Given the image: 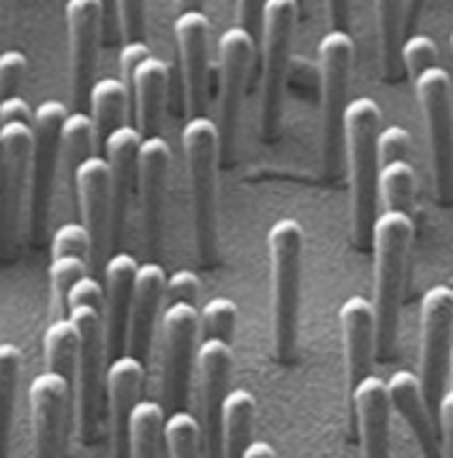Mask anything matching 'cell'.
I'll list each match as a JSON object with an SVG mask.
<instances>
[{
	"label": "cell",
	"instance_id": "obj_1",
	"mask_svg": "<svg viewBox=\"0 0 453 458\" xmlns=\"http://www.w3.org/2000/svg\"><path fill=\"white\" fill-rule=\"evenodd\" d=\"M414 240V222L406 214L384 211L373 227V310H376V354L389 362L397 349L400 304L406 267Z\"/></svg>",
	"mask_w": 453,
	"mask_h": 458
},
{
	"label": "cell",
	"instance_id": "obj_2",
	"mask_svg": "<svg viewBox=\"0 0 453 458\" xmlns=\"http://www.w3.org/2000/svg\"><path fill=\"white\" fill-rule=\"evenodd\" d=\"M379 133L381 110L373 99H352L344 117L346 165H349V203H352V237L360 248L373 242L376 203H379Z\"/></svg>",
	"mask_w": 453,
	"mask_h": 458
},
{
	"label": "cell",
	"instance_id": "obj_3",
	"mask_svg": "<svg viewBox=\"0 0 453 458\" xmlns=\"http://www.w3.org/2000/svg\"><path fill=\"white\" fill-rule=\"evenodd\" d=\"M272 267V339L275 357L291 365L299 354V315H302V267H304V229L296 219H278L269 237Z\"/></svg>",
	"mask_w": 453,
	"mask_h": 458
},
{
	"label": "cell",
	"instance_id": "obj_4",
	"mask_svg": "<svg viewBox=\"0 0 453 458\" xmlns=\"http://www.w3.org/2000/svg\"><path fill=\"white\" fill-rule=\"evenodd\" d=\"M182 147L190 174L192 195V225L195 248L206 267L217 261L219 253V211H217V168L222 160L219 128L211 117H190L182 131Z\"/></svg>",
	"mask_w": 453,
	"mask_h": 458
},
{
	"label": "cell",
	"instance_id": "obj_5",
	"mask_svg": "<svg viewBox=\"0 0 453 458\" xmlns=\"http://www.w3.org/2000/svg\"><path fill=\"white\" fill-rule=\"evenodd\" d=\"M67 318L75 323L81 336L78 370H75V421L83 443H94L99 429L102 397L107 394V334H105V307L73 304Z\"/></svg>",
	"mask_w": 453,
	"mask_h": 458
},
{
	"label": "cell",
	"instance_id": "obj_6",
	"mask_svg": "<svg viewBox=\"0 0 453 458\" xmlns=\"http://www.w3.org/2000/svg\"><path fill=\"white\" fill-rule=\"evenodd\" d=\"M355 46L349 32L331 30L318 43L321 67V117H323V168L329 179H337L344 168L346 136L344 117L349 107V75Z\"/></svg>",
	"mask_w": 453,
	"mask_h": 458
},
{
	"label": "cell",
	"instance_id": "obj_7",
	"mask_svg": "<svg viewBox=\"0 0 453 458\" xmlns=\"http://www.w3.org/2000/svg\"><path fill=\"white\" fill-rule=\"evenodd\" d=\"M299 0H267L261 27V133L272 139L283 117L286 75L291 64L294 30L299 21Z\"/></svg>",
	"mask_w": 453,
	"mask_h": 458
},
{
	"label": "cell",
	"instance_id": "obj_8",
	"mask_svg": "<svg viewBox=\"0 0 453 458\" xmlns=\"http://www.w3.org/2000/svg\"><path fill=\"white\" fill-rule=\"evenodd\" d=\"M163 354H160V394L171 413L184 411L190 397L192 365L198 360L195 344L201 336V310L195 304H168L160 318Z\"/></svg>",
	"mask_w": 453,
	"mask_h": 458
},
{
	"label": "cell",
	"instance_id": "obj_9",
	"mask_svg": "<svg viewBox=\"0 0 453 458\" xmlns=\"http://www.w3.org/2000/svg\"><path fill=\"white\" fill-rule=\"evenodd\" d=\"M70 117L67 107L56 99H46L38 105L32 133H35V149H32V184H30V203H27V232L32 240L43 237V229L48 222V208L54 198V182L59 174V144H62V128Z\"/></svg>",
	"mask_w": 453,
	"mask_h": 458
},
{
	"label": "cell",
	"instance_id": "obj_10",
	"mask_svg": "<svg viewBox=\"0 0 453 458\" xmlns=\"http://www.w3.org/2000/svg\"><path fill=\"white\" fill-rule=\"evenodd\" d=\"M416 97L422 105L435 190L443 203L453 200V97L451 75L443 67L427 70L416 78Z\"/></svg>",
	"mask_w": 453,
	"mask_h": 458
},
{
	"label": "cell",
	"instance_id": "obj_11",
	"mask_svg": "<svg viewBox=\"0 0 453 458\" xmlns=\"http://www.w3.org/2000/svg\"><path fill=\"white\" fill-rule=\"evenodd\" d=\"M453 291L435 285L422 301V389L430 408H438L451 376L453 349Z\"/></svg>",
	"mask_w": 453,
	"mask_h": 458
},
{
	"label": "cell",
	"instance_id": "obj_12",
	"mask_svg": "<svg viewBox=\"0 0 453 458\" xmlns=\"http://www.w3.org/2000/svg\"><path fill=\"white\" fill-rule=\"evenodd\" d=\"M256 54V38L245 32L240 24L225 30L219 38V114L217 128L222 139V160L232 155L240 110H243V94L248 83V70Z\"/></svg>",
	"mask_w": 453,
	"mask_h": 458
},
{
	"label": "cell",
	"instance_id": "obj_13",
	"mask_svg": "<svg viewBox=\"0 0 453 458\" xmlns=\"http://www.w3.org/2000/svg\"><path fill=\"white\" fill-rule=\"evenodd\" d=\"M67 40H70V94L75 105H89L97 83V54L107 19L105 0H67Z\"/></svg>",
	"mask_w": 453,
	"mask_h": 458
},
{
	"label": "cell",
	"instance_id": "obj_14",
	"mask_svg": "<svg viewBox=\"0 0 453 458\" xmlns=\"http://www.w3.org/2000/svg\"><path fill=\"white\" fill-rule=\"evenodd\" d=\"M198 394L203 413V443L206 458H222V419L229 397L232 373V344L206 339L198 346Z\"/></svg>",
	"mask_w": 453,
	"mask_h": 458
},
{
	"label": "cell",
	"instance_id": "obj_15",
	"mask_svg": "<svg viewBox=\"0 0 453 458\" xmlns=\"http://www.w3.org/2000/svg\"><path fill=\"white\" fill-rule=\"evenodd\" d=\"M83 227L91 234V264H107L113 250V176L107 157H89L75 174Z\"/></svg>",
	"mask_w": 453,
	"mask_h": 458
},
{
	"label": "cell",
	"instance_id": "obj_16",
	"mask_svg": "<svg viewBox=\"0 0 453 458\" xmlns=\"http://www.w3.org/2000/svg\"><path fill=\"white\" fill-rule=\"evenodd\" d=\"M73 397V384L59 373H38L30 384L32 413V458H62L64 421Z\"/></svg>",
	"mask_w": 453,
	"mask_h": 458
},
{
	"label": "cell",
	"instance_id": "obj_17",
	"mask_svg": "<svg viewBox=\"0 0 453 458\" xmlns=\"http://www.w3.org/2000/svg\"><path fill=\"white\" fill-rule=\"evenodd\" d=\"M171 168V147L163 136H147L139 155V203H141V232L150 256L160 253L163 245V211L166 184Z\"/></svg>",
	"mask_w": 453,
	"mask_h": 458
},
{
	"label": "cell",
	"instance_id": "obj_18",
	"mask_svg": "<svg viewBox=\"0 0 453 458\" xmlns=\"http://www.w3.org/2000/svg\"><path fill=\"white\" fill-rule=\"evenodd\" d=\"M174 38L182 59L184 102L190 117H201L209 94V43L211 21L206 13H184L174 19Z\"/></svg>",
	"mask_w": 453,
	"mask_h": 458
},
{
	"label": "cell",
	"instance_id": "obj_19",
	"mask_svg": "<svg viewBox=\"0 0 453 458\" xmlns=\"http://www.w3.org/2000/svg\"><path fill=\"white\" fill-rule=\"evenodd\" d=\"M32 149L35 133L27 123L0 125V152H3V216L16 225L30 203L32 184Z\"/></svg>",
	"mask_w": 453,
	"mask_h": 458
},
{
	"label": "cell",
	"instance_id": "obj_20",
	"mask_svg": "<svg viewBox=\"0 0 453 458\" xmlns=\"http://www.w3.org/2000/svg\"><path fill=\"white\" fill-rule=\"evenodd\" d=\"M136 275L139 264L131 253L115 250L105 264V334L110 362L128 352V323Z\"/></svg>",
	"mask_w": 453,
	"mask_h": 458
},
{
	"label": "cell",
	"instance_id": "obj_21",
	"mask_svg": "<svg viewBox=\"0 0 453 458\" xmlns=\"http://www.w3.org/2000/svg\"><path fill=\"white\" fill-rule=\"evenodd\" d=\"M141 141L144 136L133 125H120L105 141V157L110 163V176H113V250L123 240L133 190H139Z\"/></svg>",
	"mask_w": 453,
	"mask_h": 458
},
{
	"label": "cell",
	"instance_id": "obj_22",
	"mask_svg": "<svg viewBox=\"0 0 453 458\" xmlns=\"http://www.w3.org/2000/svg\"><path fill=\"white\" fill-rule=\"evenodd\" d=\"M341 342H344V365L349 389H355L363 378L373 376V354H376V310L365 296H349L339 310Z\"/></svg>",
	"mask_w": 453,
	"mask_h": 458
},
{
	"label": "cell",
	"instance_id": "obj_23",
	"mask_svg": "<svg viewBox=\"0 0 453 458\" xmlns=\"http://www.w3.org/2000/svg\"><path fill=\"white\" fill-rule=\"evenodd\" d=\"M144 386V362L123 354L107 365V408H110V432H113V458H131L128 435L131 416Z\"/></svg>",
	"mask_w": 453,
	"mask_h": 458
},
{
	"label": "cell",
	"instance_id": "obj_24",
	"mask_svg": "<svg viewBox=\"0 0 453 458\" xmlns=\"http://www.w3.org/2000/svg\"><path fill=\"white\" fill-rule=\"evenodd\" d=\"M166 283L168 275L158 261L139 264L136 288H133V304H131V323H128V352L131 357L147 362L152 349V334L158 326L160 304L166 299Z\"/></svg>",
	"mask_w": 453,
	"mask_h": 458
},
{
	"label": "cell",
	"instance_id": "obj_25",
	"mask_svg": "<svg viewBox=\"0 0 453 458\" xmlns=\"http://www.w3.org/2000/svg\"><path fill=\"white\" fill-rule=\"evenodd\" d=\"M360 451L363 458H389V421H392V400L387 392V381L379 376L363 378L352 389Z\"/></svg>",
	"mask_w": 453,
	"mask_h": 458
},
{
	"label": "cell",
	"instance_id": "obj_26",
	"mask_svg": "<svg viewBox=\"0 0 453 458\" xmlns=\"http://www.w3.org/2000/svg\"><path fill=\"white\" fill-rule=\"evenodd\" d=\"M387 392L392 400V411H397V416L406 421V427L414 432L422 456L424 458H443V443L435 432V421H432V408L424 397L422 389V378L414 376L411 370H397L389 376L387 381Z\"/></svg>",
	"mask_w": 453,
	"mask_h": 458
},
{
	"label": "cell",
	"instance_id": "obj_27",
	"mask_svg": "<svg viewBox=\"0 0 453 458\" xmlns=\"http://www.w3.org/2000/svg\"><path fill=\"white\" fill-rule=\"evenodd\" d=\"M168 64L158 56H150L133 75L131 83V99L136 105V128L141 131V136H158V125H160V114L166 105V94H168Z\"/></svg>",
	"mask_w": 453,
	"mask_h": 458
},
{
	"label": "cell",
	"instance_id": "obj_28",
	"mask_svg": "<svg viewBox=\"0 0 453 458\" xmlns=\"http://www.w3.org/2000/svg\"><path fill=\"white\" fill-rule=\"evenodd\" d=\"M97 125L91 114L70 113L62 128V144H59V179L67 182L75 190V174L78 168L94 157V144H97Z\"/></svg>",
	"mask_w": 453,
	"mask_h": 458
},
{
	"label": "cell",
	"instance_id": "obj_29",
	"mask_svg": "<svg viewBox=\"0 0 453 458\" xmlns=\"http://www.w3.org/2000/svg\"><path fill=\"white\" fill-rule=\"evenodd\" d=\"M376 27L381 67L387 81H397L403 72V43H406V0H376Z\"/></svg>",
	"mask_w": 453,
	"mask_h": 458
},
{
	"label": "cell",
	"instance_id": "obj_30",
	"mask_svg": "<svg viewBox=\"0 0 453 458\" xmlns=\"http://www.w3.org/2000/svg\"><path fill=\"white\" fill-rule=\"evenodd\" d=\"M256 397L248 389H232L222 419V458H243L251 448Z\"/></svg>",
	"mask_w": 453,
	"mask_h": 458
},
{
	"label": "cell",
	"instance_id": "obj_31",
	"mask_svg": "<svg viewBox=\"0 0 453 458\" xmlns=\"http://www.w3.org/2000/svg\"><path fill=\"white\" fill-rule=\"evenodd\" d=\"M128 99L131 91L123 83V78H99L89 94V110L91 120L97 125V139L105 144L107 136L125 125V113H128Z\"/></svg>",
	"mask_w": 453,
	"mask_h": 458
},
{
	"label": "cell",
	"instance_id": "obj_32",
	"mask_svg": "<svg viewBox=\"0 0 453 458\" xmlns=\"http://www.w3.org/2000/svg\"><path fill=\"white\" fill-rule=\"evenodd\" d=\"M78 352H81V336L78 328L70 318H56L46 334H43V354H46V368L51 373H59L70 384H75V370H78Z\"/></svg>",
	"mask_w": 453,
	"mask_h": 458
},
{
	"label": "cell",
	"instance_id": "obj_33",
	"mask_svg": "<svg viewBox=\"0 0 453 458\" xmlns=\"http://www.w3.org/2000/svg\"><path fill=\"white\" fill-rule=\"evenodd\" d=\"M19 378H21V349L16 344L3 342L0 344V458H8Z\"/></svg>",
	"mask_w": 453,
	"mask_h": 458
},
{
	"label": "cell",
	"instance_id": "obj_34",
	"mask_svg": "<svg viewBox=\"0 0 453 458\" xmlns=\"http://www.w3.org/2000/svg\"><path fill=\"white\" fill-rule=\"evenodd\" d=\"M163 427H166L163 405L152 400H139L131 416V435H128L131 458H158Z\"/></svg>",
	"mask_w": 453,
	"mask_h": 458
},
{
	"label": "cell",
	"instance_id": "obj_35",
	"mask_svg": "<svg viewBox=\"0 0 453 458\" xmlns=\"http://www.w3.org/2000/svg\"><path fill=\"white\" fill-rule=\"evenodd\" d=\"M379 200L387 211L411 216L416 200V174L408 160H397L379 168Z\"/></svg>",
	"mask_w": 453,
	"mask_h": 458
},
{
	"label": "cell",
	"instance_id": "obj_36",
	"mask_svg": "<svg viewBox=\"0 0 453 458\" xmlns=\"http://www.w3.org/2000/svg\"><path fill=\"white\" fill-rule=\"evenodd\" d=\"M163 440L171 458H201L203 443V424L190 411H176L166 419Z\"/></svg>",
	"mask_w": 453,
	"mask_h": 458
},
{
	"label": "cell",
	"instance_id": "obj_37",
	"mask_svg": "<svg viewBox=\"0 0 453 458\" xmlns=\"http://www.w3.org/2000/svg\"><path fill=\"white\" fill-rule=\"evenodd\" d=\"M89 275V261L81 256H56L48 264L51 277V296L56 318H67V296L70 291Z\"/></svg>",
	"mask_w": 453,
	"mask_h": 458
},
{
	"label": "cell",
	"instance_id": "obj_38",
	"mask_svg": "<svg viewBox=\"0 0 453 458\" xmlns=\"http://www.w3.org/2000/svg\"><path fill=\"white\" fill-rule=\"evenodd\" d=\"M237 328V304L226 296H217L206 301L201 310V334L206 339H219V342L232 344Z\"/></svg>",
	"mask_w": 453,
	"mask_h": 458
},
{
	"label": "cell",
	"instance_id": "obj_39",
	"mask_svg": "<svg viewBox=\"0 0 453 458\" xmlns=\"http://www.w3.org/2000/svg\"><path fill=\"white\" fill-rule=\"evenodd\" d=\"M400 59H403V70L416 81L427 70L438 67V46L430 35H408L403 43Z\"/></svg>",
	"mask_w": 453,
	"mask_h": 458
},
{
	"label": "cell",
	"instance_id": "obj_40",
	"mask_svg": "<svg viewBox=\"0 0 453 458\" xmlns=\"http://www.w3.org/2000/svg\"><path fill=\"white\" fill-rule=\"evenodd\" d=\"M56 256H81L91 261V234L83 222H67L51 237V259Z\"/></svg>",
	"mask_w": 453,
	"mask_h": 458
},
{
	"label": "cell",
	"instance_id": "obj_41",
	"mask_svg": "<svg viewBox=\"0 0 453 458\" xmlns=\"http://www.w3.org/2000/svg\"><path fill=\"white\" fill-rule=\"evenodd\" d=\"M115 19L125 43H144L147 35V0H115Z\"/></svg>",
	"mask_w": 453,
	"mask_h": 458
},
{
	"label": "cell",
	"instance_id": "obj_42",
	"mask_svg": "<svg viewBox=\"0 0 453 458\" xmlns=\"http://www.w3.org/2000/svg\"><path fill=\"white\" fill-rule=\"evenodd\" d=\"M27 75V56L19 48L0 54V102L19 97V86Z\"/></svg>",
	"mask_w": 453,
	"mask_h": 458
},
{
	"label": "cell",
	"instance_id": "obj_43",
	"mask_svg": "<svg viewBox=\"0 0 453 458\" xmlns=\"http://www.w3.org/2000/svg\"><path fill=\"white\" fill-rule=\"evenodd\" d=\"M408 155H411V133L403 125L381 128V133H379V165L408 160Z\"/></svg>",
	"mask_w": 453,
	"mask_h": 458
},
{
	"label": "cell",
	"instance_id": "obj_44",
	"mask_svg": "<svg viewBox=\"0 0 453 458\" xmlns=\"http://www.w3.org/2000/svg\"><path fill=\"white\" fill-rule=\"evenodd\" d=\"M198 296H201V280L195 272L179 269L168 277V283H166L168 304H195L198 307Z\"/></svg>",
	"mask_w": 453,
	"mask_h": 458
},
{
	"label": "cell",
	"instance_id": "obj_45",
	"mask_svg": "<svg viewBox=\"0 0 453 458\" xmlns=\"http://www.w3.org/2000/svg\"><path fill=\"white\" fill-rule=\"evenodd\" d=\"M150 56H152V51H150L147 43H123V48H120V72H123V83H125L128 89H131V83H133L136 70H139Z\"/></svg>",
	"mask_w": 453,
	"mask_h": 458
},
{
	"label": "cell",
	"instance_id": "obj_46",
	"mask_svg": "<svg viewBox=\"0 0 453 458\" xmlns=\"http://www.w3.org/2000/svg\"><path fill=\"white\" fill-rule=\"evenodd\" d=\"M264 8H267V0H237V24L253 38H261Z\"/></svg>",
	"mask_w": 453,
	"mask_h": 458
},
{
	"label": "cell",
	"instance_id": "obj_47",
	"mask_svg": "<svg viewBox=\"0 0 453 458\" xmlns=\"http://www.w3.org/2000/svg\"><path fill=\"white\" fill-rule=\"evenodd\" d=\"M438 419H440V443L443 458H453V376L451 386H446L440 403H438Z\"/></svg>",
	"mask_w": 453,
	"mask_h": 458
},
{
	"label": "cell",
	"instance_id": "obj_48",
	"mask_svg": "<svg viewBox=\"0 0 453 458\" xmlns=\"http://www.w3.org/2000/svg\"><path fill=\"white\" fill-rule=\"evenodd\" d=\"M32 120H35V113L27 105V99L11 97V99L0 102V125H8V123H27V125H32Z\"/></svg>",
	"mask_w": 453,
	"mask_h": 458
},
{
	"label": "cell",
	"instance_id": "obj_49",
	"mask_svg": "<svg viewBox=\"0 0 453 458\" xmlns=\"http://www.w3.org/2000/svg\"><path fill=\"white\" fill-rule=\"evenodd\" d=\"M326 5H329V19H331L334 30L349 32V16H352L349 0H326Z\"/></svg>",
	"mask_w": 453,
	"mask_h": 458
},
{
	"label": "cell",
	"instance_id": "obj_50",
	"mask_svg": "<svg viewBox=\"0 0 453 458\" xmlns=\"http://www.w3.org/2000/svg\"><path fill=\"white\" fill-rule=\"evenodd\" d=\"M171 5H174V13H176V16H184V13H203L206 0H171Z\"/></svg>",
	"mask_w": 453,
	"mask_h": 458
},
{
	"label": "cell",
	"instance_id": "obj_51",
	"mask_svg": "<svg viewBox=\"0 0 453 458\" xmlns=\"http://www.w3.org/2000/svg\"><path fill=\"white\" fill-rule=\"evenodd\" d=\"M243 458H278V454H275V448L269 443L259 440V443H251V448L245 451Z\"/></svg>",
	"mask_w": 453,
	"mask_h": 458
},
{
	"label": "cell",
	"instance_id": "obj_52",
	"mask_svg": "<svg viewBox=\"0 0 453 458\" xmlns=\"http://www.w3.org/2000/svg\"><path fill=\"white\" fill-rule=\"evenodd\" d=\"M422 8H424V0H408V11H406V38H408V32L414 30V24H416Z\"/></svg>",
	"mask_w": 453,
	"mask_h": 458
},
{
	"label": "cell",
	"instance_id": "obj_53",
	"mask_svg": "<svg viewBox=\"0 0 453 458\" xmlns=\"http://www.w3.org/2000/svg\"><path fill=\"white\" fill-rule=\"evenodd\" d=\"M0 219H3V152H0Z\"/></svg>",
	"mask_w": 453,
	"mask_h": 458
},
{
	"label": "cell",
	"instance_id": "obj_54",
	"mask_svg": "<svg viewBox=\"0 0 453 458\" xmlns=\"http://www.w3.org/2000/svg\"><path fill=\"white\" fill-rule=\"evenodd\" d=\"M105 8H107V16L115 13V0H105Z\"/></svg>",
	"mask_w": 453,
	"mask_h": 458
},
{
	"label": "cell",
	"instance_id": "obj_55",
	"mask_svg": "<svg viewBox=\"0 0 453 458\" xmlns=\"http://www.w3.org/2000/svg\"><path fill=\"white\" fill-rule=\"evenodd\" d=\"M451 376H453V349H451Z\"/></svg>",
	"mask_w": 453,
	"mask_h": 458
},
{
	"label": "cell",
	"instance_id": "obj_56",
	"mask_svg": "<svg viewBox=\"0 0 453 458\" xmlns=\"http://www.w3.org/2000/svg\"><path fill=\"white\" fill-rule=\"evenodd\" d=\"M451 51H453V32H451Z\"/></svg>",
	"mask_w": 453,
	"mask_h": 458
},
{
	"label": "cell",
	"instance_id": "obj_57",
	"mask_svg": "<svg viewBox=\"0 0 453 458\" xmlns=\"http://www.w3.org/2000/svg\"><path fill=\"white\" fill-rule=\"evenodd\" d=\"M299 3H302V5H304V0H299Z\"/></svg>",
	"mask_w": 453,
	"mask_h": 458
}]
</instances>
